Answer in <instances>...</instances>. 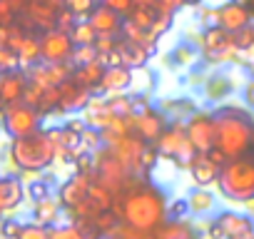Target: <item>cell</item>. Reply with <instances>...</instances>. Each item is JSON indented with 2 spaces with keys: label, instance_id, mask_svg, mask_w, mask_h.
<instances>
[{
  "label": "cell",
  "instance_id": "21",
  "mask_svg": "<svg viewBox=\"0 0 254 239\" xmlns=\"http://www.w3.org/2000/svg\"><path fill=\"white\" fill-rule=\"evenodd\" d=\"M117 53H120V60L125 67L130 70H137V67H145L147 58H150V50L145 45H137L132 40H117Z\"/></svg>",
  "mask_w": 254,
  "mask_h": 239
},
{
  "label": "cell",
  "instance_id": "8",
  "mask_svg": "<svg viewBox=\"0 0 254 239\" xmlns=\"http://www.w3.org/2000/svg\"><path fill=\"white\" fill-rule=\"evenodd\" d=\"M202 50L207 55V60L212 62H232L239 58V48L234 40V33L214 25L202 35Z\"/></svg>",
  "mask_w": 254,
  "mask_h": 239
},
{
  "label": "cell",
  "instance_id": "3",
  "mask_svg": "<svg viewBox=\"0 0 254 239\" xmlns=\"http://www.w3.org/2000/svg\"><path fill=\"white\" fill-rule=\"evenodd\" d=\"M10 160L18 172H43L55 162V147L48 130L10 140Z\"/></svg>",
  "mask_w": 254,
  "mask_h": 239
},
{
  "label": "cell",
  "instance_id": "19",
  "mask_svg": "<svg viewBox=\"0 0 254 239\" xmlns=\"http://www.w3.org/2000/svg\"><path fill=\"white\" fill-rule=\"evenodd\" d=\"M132 82V70L125 65H110L97 85V92H107V95H117L122 90H127Z\"/></svg>",
  "mask_w": 254,
  "mask_h": 239
},
{
  "label": "cell",
  "instance_id": "6",
  "mask_svg": "<svg viewBox=\"0 0 254 239\" xmlns=\"http://www.w3.org/2000/svg\"><path fill=\"white\" fill-rule=\"evenodd\" d=\"M155 147H157L160 157L172 160L175 165H180V167H185V170L192 165V160H194V155H197L194 145H192L190 137H187V125H182V122L170 125V127L162 132V137L155 142Z\"/></svg>",
  "mask_w": 254,
  "mask_h": 239
},
{
  "label": "cell",
  "instance_id": "20",
  "mask_svg": "<svg viewBox=\"0 0 254 239\" xmlns=\"http://www.w3.org/2000/svg\"><path fill=\"white\" fill-rule=\"evenodd\" d=\"M25 197V187L18 177H0V212H13Z\"/></svg>",
  "mask_w": 254,
  "mask_h": 239
},
{
  "label": "cell",
  "instance_id": "51",
  "mask_svg": "<svg viewBox=\"0 0 254 239\" xmlns=\"http://www.w3.org/2000/svg\"><path fill=\"white\" fill-rule=\"evenodd\" d=\"M0 130H3V115H0Z\"/></svg>",
  "mask_w": 254,
  "mask_h": 239
},
{
  "label": "cell",
  "instance_id": "1",
  "mask_svg": "<svg viewBox=\"0 0 254 239\" xmlns=\"http://www.w3.org/2000/svg\"><path fill=\"white\" fill-rule=\"evenodd\" d=\"M167 197L165 192L152 182H132L127 184L122 194H117L115 209L122 219V224L140 229V232H157L167 222Z\"/></svg>",
  "mask_w": 254,
  "mask_h": 239
},
{
  "label": "cell",
  "instance_id": "7",
  "mask_svg": "<svg viewBox=\"0 0 254 239\" xmlns=\"http://www.w3.org/2000/svg\"><path fill=\"white\" fill-rule=\"evenodd\" d=\"M3 130L10 137H25L43 130V112L28 102H13L3 110Z\"/></svg>",
  "mask_w": 254,
  "mask_h": 239
},
{
  "label": "cell",
  "instance_id": "46",
  "mask_svg": "<svg viewBox=\"0 0 254 239\" xmlns=\"http://www.w3.org/2000/svg\"><path fill=\"white\" fill-rule=\"evenodd\" d=\"M8 5L15 10V13H23L28 8V0H8Z\"/></svg>",
  "mask_w": 254,
  "mask_h": 239
},
{
  "label": "cell",
  "instance_id": "13",
  "mask_svg": "<svg viewBox=\"0 0 254 239\" xmlns=\"http://www.w3.org/2000/svg\"><path fill=\"white\" fill-rule=\"evenodd\" d=\"M217 25L229 33H239L252 25V10L247 8L244 0H232V3L217 8Z\"/></svg>",
  "mask_w": 254,
  "mask_h": 239
},
{
  "label": "cell",
  "instance_id": "40",
  "mask_svg": "<svg viewBox=\"0 0 254 239\" xmlns=\"http://www.w3.org/2000/svg\"><path fill=\"white\" fill-rule=\"evenodd\" d=\"M102 5H107L110 10L120 13V15H130L135 10V0H100Z\"/></svg>",
  "mask_w": 254,
  "mask_h": 239
},
{
  "label": "cell",
  "instance_id": "42",
  "mask_svg": "<svg viewBox=\"0 0 254 239\" xmlns=\"http://www.w3.org/2000/svg\"><path fill=\"white\" fill-rule=\"evenodd\" d=\"M75 23H77V18H75V15L67 10V8H63V10L58 13V25H55V28H58V30H65V33H70V30L75 28Z\"/></svg>",
  "mask_w": 254,
  "mask_h": 239
},
{
  "label": "cell",
  "instance_id": "37",
  "mask_svg": "<svg viewBox=\"0 0 254 239\" xmlns=\"http://www.w3.org/2000/svg\"><path fill=\"white\" fill-rule=\"evenodd\" d=\"M18 67H23L18 53L10 48H0V70L5 72V70H18Z\"/></svg>",
  "mask_w": 254,
  "mask_h": 239
},
{
  "label": "cell",
  "instance_id": "44",
  "mask_svg": "<svg viewBox=\"0 0 254 239\" xmlns=\"http://www.w3.org/2000/svg\"><path fill=\"white\" fill-rule=\"evenodd\" d=\"M182 5H185V0H157V10L167 15H175Z\"/></svg>",
  "mask_w": 254,
  "mask_h": 239
},
{
  "label": "cell",
  "instance_id": "39",
  "mask_svg": "<svg viewBox=\"0 0 254 239\" xmlns=\"http://www.w3.org/2000/svg\"><path fill=\"white\" fill-rule=\"evenodd\" d=\"M28 197H30L33 202L50 197V184H48V179H33L30 187H28Z\"/></svg>",
  "mask_w": 254,
  "mask_h": 239
},
{
  "label": "cell",
  "instance_id": "32",
  "mask_svg": "<svg viewBox=\"0 0 254 239\" xmlns=\"http://www.w3.org/2000/svg\"><path fill=\"white\" fill-rule=\"evenodd\" d=\"M107 239H157V237H155V232H140L127 224H120L112 234H107Z\"/></svg>",
  "mask_w": 254,
  "mask_h": 239
},
{
  "label": "cell",
  "instance_id": "45",
  "mask_svg": "<svg viewBox=\"0 0 254 239\" xmlns=\"http://www.w3.org/2000/svg\"><path fill=\"white\" fill-rule=\"evenodd\" d=\"M15 10L8 5V0H0V25H13Z\"/></svg>",
  "mask_w": 254,
  "mask_h": 239
},
{
  "label": "cell",
  "instance_id": "34",
  "mask_svg": "<svg viewBox=\"0 0 254 239\" xmlns=\"http://www.w3.org/2000/svg\"><path fill=\"white\" fill-rule=\"evenodd\" d=\"M65 8L75 18H90V13L97 8V0H65Z\"/></svg>",
  "mask_w": 254,
  "mask_h": 239
},
{
  "label": "cell",
  "instance_id": "38",
  "mask_svg": "<svg viewBox=\"0 0 254 239\" xmlns=\"http://www.w3.org/2000/svg\"><path fill=\"white\" fill-rule=\"evenodd\" d=\"M23 224L18 219H0V239H18Z\"/></svg>",
  "mask_w": 254,
  "mask_h": 239
},
{
  "label": "cell",
  "instance_id": "10",
  "mask_svg": "<svg viewBox=\"0 0 254 239\" xmlns=\"http://www.w3.org/2000/svg\"><path fill=\"white\" fill-rule=\"evenodd\" d=\"M150 142H145L137 132H130V135H122V137H115V140H110L107 142V147L130 167V172L132 175H145L142 172V152H145V147H147Z\"/></svg>",
  "mask_w": 254,
  "mask_h": 239
},
{
  "label": "cell",
  "instance_id": "2",
  "mask_svg": "<svg viewBox=\"0 0 254 239\" xmlns=\"http://www.w3.org/2000/svg\"><path fill=\"white\" fill-rule=\"evenodd\" d=\"M217 125V147L229 157H247L249 150H254V120L249 112L239 107H222L214 112Z\"/></svg>",
  "mask_w": 254,
  "mask_h": 239
},
{
  "label": "cell",
  "instance_id": "36",
  "mask_svg": "<svg viewBox=\"0 0 254 239\" xmlns=\"http://www.w3.org/2000/svg\"><path fill=\"white\" fill-rule=\"evenodd\" d=\"M50 239H87L75 224L67 227H50Z\"/></svg>",
  "mask_w": 254,
  "mask_h": 239
},
{
  "label": "cell",
  "instance_id": "9",
  "mask_svg": "<svg viewBox=\"0 0 254 239\" xmlns=\"http://www.w3.org/2000/svg\"><path fill=\"white\" fill-rule=\"evenodd\" d=\"M75 53V43L70 38V33L65 30H45L40 35V55L43 62H70Z\"/></svg>",
  "mask_w": 254,
  "mask_h": 239
},
{
  "label": "cell",
  "instance_id": "17",
  "mask_svg": "<svg viewBox=\"0 0 254 239\" xmlns=\"http://www.w3.org/2000/svg\"><path fill=\"white\" fill-rule=\"evenodd\" d=\"M187 170H190V175H192V179H194L197 187H209V184H214L219 179V170L222 167L207 152H197L194 160H192V165Z\"/></svg>",
  "mask_w": 254,
  "mask_h": 239
},
{
  "label": "cell",
  "instance_id": "29",
  "mask_svg": "<svg viewBox=\"0 0 254 239\" xmlns=\"http://www.w3.org/2000/svg\"><path fill=\"white\" fill-rule=\"evenodd\" d=\"M187 202H190V212H194V214H204V212H209V209L214 207V197H212L204 187H197V189L187 197Z\"/></svg>",
  "mask_w": 254,
  "mask_h": 239
},
{
  "label": "cell",
  "instance_id": "31",
  "mask_svg": "<svg viewBox=\"0 0 254 239\" xmlns=\"http://www.w3.org/2000/svg\"><path fill=\"white\" fill-rule=\"evenodd\" d=\"M157 15H160V10H152V8H135V10L130 13V20H132L135 25L145 28V30H152Z\"/></svg>",
  "mask_w": 254,
  "mask_h": 239
},
{
  "label": "cell",
  "instance_id": "47",
  "mask_svg": "<svg viewBox=\"0 0 254 239\" xmlns=\"http://www.w3.org/2000/svg\"><path fill=\"white\" fill-rule=\"evenodd\" d=\"M247 102H249V105L254 107V80H252V82L247 85Z\"/></svg>",
  "mask_w": 254,
  "mask_h": 239
},
{
  "label": "cell",
  "instance_id": "30",
  "mask_svg": "<svg viewBox=\"0 0 254 239\" xmlns=\"http://www.w3.org/2000/svg\"><path fill=\"white\" fill-rule=\"evenodd\" d=\"M107 107L115 112V115H135V100L132 97H125V95H112V97H107Z\"/></svg>",
  "mask_w": 254,
  "mask_h": 239
},
{
  "label": "cell",
  "instance_id": "26",
  "mask_svg": "<svg viewBox=\"0 0 254 239\" xmlns=\"http://www.w3.org/2000/svg\"><path fill=\"white\" fill-rule=\"evenodd\" d=\"M18 58H20V65H23V67H30V65L40 62V60H43V55H40V38L28 33V35L23 38L20 48H18Z\"/></svg>",
  "mask_w": 254,
  "mask_h": 239
},
{
  "label": "cell",
  "instance_id": "41",
  "mask_svg": "<svg viewBox=\"0 0 254 239\" xmlns=\"http://www.w3.org/2000/svg\"><path fill=\"white\" fill-rule=\"evenodd\" d=\"M157 157H160L157 147H155V145H147L145 152H142V160H140V162H142V172H145V177H147V175L152 172V167L157 165Z\"/></svg>",
  "mask_w": 254,
  "mask_h": 239
},
{
  "label": "cell",
  "instance_id": "50",
  "mask_svg": "<svg viewBox=\"0 0 254 239\" xmlns=\"http://www.w3.org/2000/svg\"><path fill=\"white\" fill-rule=\"evenodd\" d=\"M244 3H247V8L252 10V15H254V0H244Z\"/></svg>",
  "mask_w": 254,
  "mask_h": 239
},
{
  "label": "cell",
  "instance_id": "4",
  "mask_svg": "<svg viewBox=\"0 0 254 239\" xmlns=\"http://www.w3.org/2000/svg\"><path fill=\"white\" fill-rule=\"evenodd\" d=\"M217 187L224 199L247 204L254 199V157H237L222 165Z\"/></svg>",
  "mask_w": 254,
  "mask_h": 239
},
{
  "label": "cell",
  "instance_id": "25",
  "mask_svg": "<svg viewBox=\"0 0 254 239\" xmlns=\"http://www.w3.org/2000/svg\"><path fill=\"white\" fill-rule=\"evenodd\" d=\"M105 70H107V65H105L102 60H92V62H87V65H77V67L72 70V77H75L80 85H85V87H90V90H97V85H100Z\"/></svg>",
  "mask_w": 254,
  "mask_h": 239
},
{
  "label": "cell",
  "instance_id": "35",
  "mask_svg": "<svg viewBox=\"0 0 254 239\" xmlns=\"http://www.w3.org/2000/svg\"><path fill=\"white\" fill-rule=\"evenodd\" d=\"M18 239H50V227L38 224V222L23 224V229H20V237H18Z\"/></svg>",
  "mask_w": 254,
  "mask_h": 239
},
{
  "label": "cell",
  "instance_id": "5",
  "mask_svg": "<svg viewBox=\"0 0 254 239\" xmlns=\"http://www.w3.org/2000/svg\"><path fill=\"white\" fill-rule=\"evenodd\" d=\"M92 177L105 184L107 189H112L115 194H122L127 184H132V172L107 145L100 147V152L95 155V167H92Z\"/></svg>",
  "mask_w": 254,
  "mask_h": 239
},
{
  "label": "cell",
  "instance_id": "24",
  "mask_svg": "<svg viewBox=\"0 0 254 239\" xmlns=\"http://www.w3.org/2000/svg\"><path fill=\"white\" fill-rule=\"evenodd\" d=\"M65 207L60 204V199H53V197H45V199H38L33 204V222L38 224H45V227H53L60 217Z\"/></svg>",
  "mask_w": 254,
  "mask_h": 239
},
{
  "label": "cell",
  "instance_id": "18",
  "mask_svg": "<svg viewBox=\"0 0 254 239\" xmlns=\"http://www.w3.org/2000/svg\"><path fill=\"white\" fill-rule=\"evenodd\" d=\"M87 20L92 23V28L97 30V35H120V33H122V23H125L120 13L110 10V8L102 5V3L90 13Z\"/></svg>",
  "mask_w": 254,
  "mask_h": 239
},
{
  "label": "cell",
  "instance_id": "48",
  "mask_svg": "<svg viewBox=\"0 0 254 239\" xmlns=\"http://www.w3.org/2000/svg\"><path fill=\"white\" fill-rule=\"evenodd\" d=\"M227 239H254V232L252 234H234V237H227Z\"/></svg>",
  "mask_w": 254,
  "mask_h": 239
},
{
  "label": "cell",
  "instance_id": "11",
  "mask_svg": "<svg viewBox=\"0 0 254 239\" xmlns=\"http://www.w3.org/2000/svg\"><path fill=\"white\" fill-rule=\"evenodd\" d=\"M187 137L194 145L197 152H209L212 147H217V125H214V115L207 112H197L190 117L187 122Z\"/></svg>",
  "mask_w": 254,
  "mask_h": 239
},
{
  "label": "cell",
  "instance_id": "28",
  "mask_svg": "<svg viewBox=\"0 0 254 239\" xmlns=\"http://www.w3.org/2000/svg\"><path fill=\"white\" fill-rule=\"evenodd\" d=\"M70 38L75 45H95L97 43V30L92 28L90 20H77L75 28L70 30Z\"/></svg>",
  "mask_w": 254,
  "mask_h": 239
},
{
  "label": "cell",
  "instance_id": "14",
  "mask_svg": "<svg viewBox=\"0 0 254 239\" xmlns=\"http://www.w3.org/2000/svg\"><path fill=\"white\" fill-rule=\"evenodd\" d=\"M92 100V90L80 85L75 77H67L63 85H60V107L58 112H77V110H85L87 102Z\"/></svg>",
  "mask_w": 254,
  "mask_h": 239
},
{
  "label": "cell",
  "instance_id": "49",
  "mask_svg": "<svg viewBox=\"0 0 254 239\" xmlns=\"http://www.w3.org/2000/svg\"><path fill=\"white\" fill-rule=\"evenodd\" d=\"M185 5H192V8H197V5H202V0H185Z\"/></svg>",
  "mask_w": 254,
  "mask_h": 239
},
{
  "label": "cell",
  "instance_id": "52",
  "mask_svg": "<svg viewBox=\"0 0 254 239\" xmlns=\"http://www.w3.org/2000/svg\"><path fill=\"white\" fill-rule=\"evenodd\" d=\"M0 217H3V212H0Z\"/></svg>",
  "mask_w": 254,
  "mask_h": 239
},
{
  "label": "cell",
  "instance_id": "27",
  "mask_svg": "<svg viewBox=\"0 0 254 239\" xmlns=\"http://www.w3.org/2000/svg\"><path fill=\"white\" fill-rule=\"evenodd\" d=\"M122 38H125V40H132V43H137V45H145L147 50H152V48H155V43H157V38H155L150 30H145V28L135 25L130 18H127V20L122 23Z\"/></svg>",
  "mask_w": 254,
  "mask_h": 239
},
{
  "label": "cell",
  "instance_id": "22",
  "mask_svg": "<svg viewBox=\"0 0 254 239\" xmlns=\"http://www.w3.org/2000/svg\"><path fill=\"white\" fill-rule=\"evenodd\" d=\"M214 222L222 227L224 237H234V234H252V232H254V222H252L247 214H242V212H222Z\"/></svg>",
  "mask_w": 254,
  "mask_h": 239
},
{
  "label": "cell",
  "instance_id": "12",
  "mask_svg": "<svg viewBox=\"0 0 254 239\" xmlns=\"http://www.w3.org/2000/svg\"><path fill=\"white\" fill-rule=\"evenodd\" d=\"M92 182H95L92 172H75L70 179H65V182L60 184V192H58L60 204H63L67 212H70L72 207H77V204H80V202L90 194Z\"/></svg>",
  "mask_w": 254,
  "mask_h": 239
},
{
  "label": "cell",
  "instance_id": "33",
  "mask_svg": "<svg viewBox=\"0 0 254 239\" xmlns=\"http://www.w3.org/2000/svg\"><path fill=\"white\" fill-rule=\"evenodd\" d=\"M92 60H100V53H97L95 45H75V53H72V60H70L75 67L77 65H87Z\"/></svg>",
  "mask_w": 254,
  "mask_h": 239
},
{
  "label": "cell",
  "instance_id": "15",
  "mask_svg": "<svg viewBox=\"0 0 254 239\" xmlns=\"http://www.w3.org/2000/svg\"><path fill=\"white\" fill-rule=\"evenodd\" d=\"M165 130H167V120H165L160 112H155L152 107H145V110L135 112V132H137L145 142L155 145V142L162 137Z\"/></svg>",
  "mask_w": 254,
  "mask_h": 239
},
{
  "label": "cell",
  "instance_id": "43",
  "mask_svg": "<svg viewBox=\"0 0 254 239\" xmlns=\"http://www.w3.org/2000/svg\"><path fill=\"white\" fill-rule=\"evenodd\" d=\"M190 212V202L187 199H180L175 204L167 207V219H185V214Z\"/></svg>",
  "mask_w": 254,
  "mask_h": 239
},
{
  "label": "cell",
  "instance_id": "23",
  "mask_svg": "<svg viewBox=\"0 0 254 239\" xmlns=\"http://www.w3.org/2000/svg\"><path fill=\"white\" fill-rule=\"evenodd\" d=\"M157 239H199V232L187 219H167L155 232Z\"/></svg>",
  "mask_w": 254,
  "mask_h": 239
},
{
  "label": "cell",
  "instance_id": "16",
  "mask_svg": "<svg viewBox=\"0 0 254 239\" xmlns=\"http://www.w3.org/2000/svg\"><path fill=\"white\" fill-rule=\"evenodd\" d=\"M25 87H28V72L23 67L0 72V102L5 107L13 102H20L25 95Z\"/></svg>",
  "mask_w": 254,
  "mask_h": 239
}]
</instances>
